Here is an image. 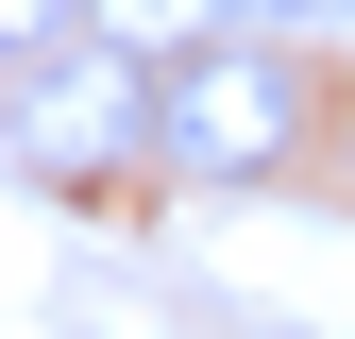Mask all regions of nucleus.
Here are the masks:
<instances>
[{"label": "nucleus", "mask_w": 355, "mask_h": 339, "mask_svg": "<svg viewBox=\"0 0 355 339\" xmlns=\"http://www.w3.org/2000/svg\"><path fill=\"white\" fill-rule=\"evenodd\" d=\"M153 153L169 170H203V187H254V170H288L304 153V68L288 51H187L169 68V119H153Z\"/></svg>", "instance_id": "nucleus-1"}, {"label": "nucleus", "mask_w": 355, "mask_h": 339, "mask_svg": "<svg viewBox=\"0 0 355 339\" xmlns=\"http://www.w3.org/2000/svg\"><path fill=\"white\" fill-rule=\"evenodd\" d=\"M271 17H338V0H271Z\"/></svg>", "instance_id": "nucleus-4"}, {"label": "nucleus", "mask_w": 355, "mask_h": 339, "mask_svg": "<svg viewBox=\"0 0 355 339\" xmlns=\"http://www.w3.org/2000/svg\"><path fill=\"white\" fill-rule=\"evenodd\" d=\"M220 17H237V0H85V34H119L136 68H187V51H220Z\"/></svg>", "instance_id": "nucleus-3"}, {"label": "nucleus", "mask_w": 355, "mask_h": 339, "mask_svg": "<svg viewBox=\"0 0 355 339\" xmlns=\"http://www.w3.org/2000/svg\"><path fill=\"white\" fill-rule=\"evenodd\" d=\"M153 85H136V51L119 34H85V51H34V119H17V153L34 170H102V153H136L153 136Z\"/></svg>", "instance_id": "nucleus-2"}]
</instances>
